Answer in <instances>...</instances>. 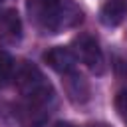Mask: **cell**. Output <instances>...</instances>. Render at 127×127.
Returning a JSON list of instances; mask_svg holds the SVG:
<instances>
[{
	"instance_id": "6da1fadb",
	"label": "cell",
	"mask_w": 127,
	"mask_h": 127,
	"mask_svg": "<svg viewBox=\"0 0 127 127\" xmlns=\"http://www.w3.org/2000/svg\"><path fill=\"white\" fill-rule=\"evenodd\" d=\"M30 22L42 34H60L75 28L83 14L71 0H26Z\"/></svg>"
},
{
	"instance_id": "7a4b0ae2",
	"label": "cell",
	"mask_w": 127,
	"mask_h": 127,
	"mask_svg": "<svg viewBox=\"0 0 127 127\" xmlns=\"http://www.w3.org/2000/svg\"><path fill=\"white\" fill-rule=\"evenodd\" d=\"M16 87L30 107L42 109L54 101V85L42 73V69L30 62H22L16 69Z\"/></svg>"
},
{
	"instance_id": "3957f363",
	"label": "cell",
	"mask_w": 127,
	"mask_h": 127,
	"mask_svg": "<svg viewBox=\"0 0 127 127\" xmlns=\"http://www.w3.org/2000/svg\"><path fill=\"white\" fill-rule=\"evenodd\" d=\"M71 52L75 54V58L85 64L87 69H91L95 75H101L105 71V60H103V52L99 48V42L91 36V34H77L71 42Z\"/></svg>"
},
{
	"instance_id": "277c9868",
	"label": "cell",
	"mask_w": 127,
	"mask_h": 127,
	"mask_svg": "<svg viewBox=\"0 0 127 127\" xmlns=\"http://www.w3.org/2000/svg\"><path fill=\"white\" fill-rule=\"evenodd\" d=\"M75 54L71 52V48H64V46H56L52 50H48L44 54V62L58 73L67 75L71 71H75Z\"/></svg>"
},
{
	"instance_id": "5b68a950",
	"label": "cell",
	"mask_w": 127,
	"mask_h": 127,
	"mask_svg": "<svg viewBox=\"0 0 127 127\" xmlns=\"http://www.w3.org/2000/svg\"><path fill=\"white\" fill-rule=\"evenodd\" d=\"M64 85H65V93L67 99L75 105H83L89 101V83L85 81V77L77 71H71L67 75H64Z\"/></svg>"
},
{
	"instance_id": "8992f818",
	"label": "cell",
	"mask_w": 127,
	"mask_h": 127,
	"mask_svg": "<svg viewBox=\"0 0 127 127\" xmlns=\"http://www.w3.org/2000/svg\"><path fill=\"white\" fill-rule=\"evenodd\" d=\"M127 14V0H107L99 10V20L107 28H115L125 20Z\"/></svg>"
},
{
	"instance_id": "52a82bcc",
	"label": "cell",
	"mask_w": 127,
	"mask_h": 127,
	"mask_svg": "<svg viewBox=\"0 0 127 127\" xmlns=\"http://www.w3.org/2000/svg\"><path fill=\"white\" fill-rule=\"evenodd\" d=\"M0 36L8 42H18L22 38V22L16 10L0 12Z\"/></svg>"
},
{
	"instance_id": "ba28073f",
	"label": "cell",
	"mask_w": 127,
	"mask_h": 127,
	"mask_svg": "<svg viewBox=\"0 0 127 127\" xmlns=\"http://www.w3.org/2000/svg\"><path fill=\"white\" fill-rule=\"evenodd\" d=\"M14 75V60L8 52L0 50V87L6 85Z\"/></svg>"
},
{
	"instance_id": "9c48e42d",
	"label": "cell",
	"mask_w": 127,
	"mask_h": 127,
	"mask_svg": "<svg viewBox=\"0 0 127 127\" xmlns=\"http://www.w3.org/2000/svg\"><path fill=\"white\" fill-rule=\"evenodd\" d=\"M115 109H117L121 121L127 125V89H123L115 95Z\"/></svg>"
},
{
	"instance_id": "30bf717a",
	"label": "cell",
	"mask_w": 127,
	"mask_h": 127,
	"mask_svg": "<svg viewBox=\"0 0 127 127\" xmlns=\"http://www.w3.org/2000/svg\"><path fill=\"white\" fill-rule=\"evenodd\" d=\"M54 127H77V125H73V123H69V121H58Z\"/></svg>"
},
{
	"instance_id": "8fae6325",
	"label": "cell",
	"mask_w": 127,
	"mask_h": 127,
	"mask_svg": "<svg viewBox=\"0 0 127 127\" xmlns=\"http://www.w3.org/2000/svg\"><path fill=\"white\" fill-rule=\"evenodd\" d=\"M91 127H107V125H91Z\"/></svg>"
}]
</instances>
